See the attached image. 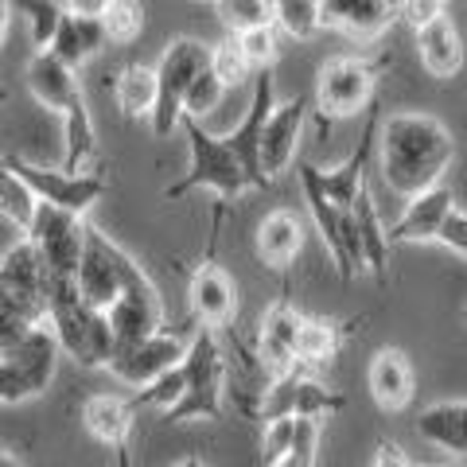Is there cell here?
<instances>
[{
  "mask_svg": "<svg viewBox=\"0 0 467 467\" xmlns=\"http://www.w3.org/2000/svg\"><path fill=\"white\" fill-rule=\"evenodd\" d=\"M451 160H456V137L432 113H389L378 129L382 180L405 202L441 187Z\"/></svg>",
  "mask_w": 467,
  "mask_h": 467,
  "instance_id": "cell-1",
  "label": "cell"
},
{
  "mask_svg": "<svg viewBox=\"0 0 467 467\" xmlns=\"http://www.w3.org/2000/svg\"><path fill=\"white\" fill-rule=\"evenodd\" d=\"M51 331L63 355H70L86 370H109V362L117 355L109 316L90 308L78 292V281L70 276H51Z\"/></svg>",
  "mask_w": 467,
  "mask_h": 467,
  "instance_id": "cell-2",
  "label": "cell"
},
{
  "mask_svg": "<svg viewBox=\"0 0 467 467\" xmlns=\"http://www.w3.org/2000/svg\"><path fill=\"white\" fill-rule=\"evenodd\" d=\"M211 58H214V47H207V43H199L192 36H180L164 47V55L156 63V82H160V98L152 113L156 137H171V129L183 125L187 94H192V86L202 70H211Z\"/></svg>",
  "mask_w": 467,
  "mask_h": 467,
  "instance_id": "cell-3",
  "label": "cell"
},
{
  "mask_svg": "<svg viewBox=\"0 0 467 467\" xmlns=\"http://www.w3.org/2000/svg\"><path fill=\"white\" fill-rule=\"evenodd\" d=\"M183 129H187V140H192V164H187L180 180L164 187V199H183L195 187H211L223 199H238L245 187H254L242 160L230 152V144L223 137H211L199 121H183Z\"/></svg>",
  "mask_w": 467,
  "mask_h": 467,
  "instance_id": "cell-4",
  "label": "cell"
},
{
  "mask_svg": "<svg viewBox=\"0 0 467 467\" xmlns=\"http://www.w3.org/2000/svg\"><path fill=\"white\" fill-rule=\"evenodd\" d=\"M187 393L183 401L164 413L168 420H218L223 417V393H226V355L218 335L199 327L192 335V350H187Z\"/></svg>",
  "mask_w": 467,
  "mask_h": 467,
  "instance_id": "cell-5",
  "label": "cell"
},
{
  "mask_svg": "<svg viewBox=\"0 0 467 467\" xmlns=\"http://www.w3.org/2000/svg\"><path fill=\"white\" fill-rule=\"evenodd\" d=\"M58 355H63V347H58L51 324L27 331L20 343L0 347V401L20 405L39 398L51 386Z\"/></svg>",
  "mask_w": 467,
  "mask_h": 467,
  "instance_id": "cell-6",
  "label": "cell"
},
{
  "mask_svg": "<svg viewBox=\"0 0 467 467\" xmlns=\"http://www.w3.org/2000/svg\"><path fill=\"white\" fill-rule=\"evenodd\" d=\"M140 273L144 269L117 242H109L106 234L94 230V226L86 230V254H82V269H78V292H82V300L90 304V308L109 312Z\"/></svg>",
  "mask_w": 467,
  "mask_h": 467,
  "instance_id": "cell-7",
  "label": "cell"
},
{
  "mask_svg": "<svg viewBox=\"0 0 467 467\" xmlns=\"http://www.w3.org/2000/svg\"><path fill=\"white\" fill-rule=\"evenodd\" d=\"M5 168H12L20 180L32 187L39 202L47 207H58V211H70V214H86L94 202L106 195V180L98 171H86V175H70L63 168H43V164H32L24 156H5Z\"/></svg>",
  "mask_w": 467,
  "mask_h": 467,
  "instance_id": "cell-8",
  "label": "cell"
},
{
  "mask_svg": "<svg viewBox=\"0 0 467 467\" xmlns=\"http://www.w3.org/2000/svg\"><path fill=\"white\" fill-rule=\"evenodd\" d=\"M347 405V398L339 389H331L324 382L304 374V367L288 370L281 378H273L265 398H261V417L265 420H281V417H300V420H319L331 417Z\"/></svg>",
  "mask_w": 467,
  "mask_h": 467,
  "instance_id": "cell-9",
  "label": "cell"
},
{
  "mask_svg": "<svg viewBox=\"0 0 467 467\" xmlns=\"http://www.w3.org/2000/svg\"><path fill=\"white\" fill-rule=\"evenodd\" d=\"M86 230L90 226H86L78 214L58 211V207H47V202H43L27 238L36 242V250L43 254V261H47L51 276H70V281H78L82 254H86Z\"/></svg>",
  "mask_w": 467,
  "mask_h": 467,
  "instance_id": "cell-10",
  "label": "cell"
},
{
  "mask_svg": "<svg viewBox=\"0 0 467 467\" xmlns=\"http://www.w3.org/2000/svg\"><path fill=\"white\" fill-rule=\"evenodd\" d=\"M106 316H109V327H113L117 355H125V350L149 343L152 335L164 331V304H160V292L149 281V273H140Z\"/></svg>",
  "mask_w": 467,
  "mask_h": 467,
  "instance_id": "cell-11",
  "label": "cell"
},
{
  "mask_svg": "<svg viewBox=\"0 0 467 467\" xmlns=\"http://www.w3.org/2000/svg\"><path fill=\"white\" fill-rule=\"evenodd\" d=\"M374 94V70L362 58H327L316 78V101L324 117H355L370 106Z\"/></svg>",
  "mask_w": 467,
  "mask_h": 467,
  "instance_id": "cell-12",
  "label": "cell"
},
{
  "mask_svg": "<svg viewBox=\"0 0 467 467\" xmlns=\"http://www.w3.org/2000/svg\"><path fill=\"white\" fill-rule=\"evenodd\" d=\"M187 350H192V343H183L180 335H171V331H160V335H152L149 343H140L133 350H125V355H117L109 362V374L117 378V382H125V386H137V393H140V389H149L152 382H160L164 374L180 370L187 362Z\"/></svg>",
  "mask_w": 467,
  "mask_h": 467,
  "instance_id": "cell-13",
  "label": "cell"
},
{
  "mask_svg": "<svg viewBox=\"0 0 467 467\" xmlns=\"http://www.w3.org/2000/svg\"><path fill=\"white\" fill-rule=\"evenodd\" d=\"M273 109H276L273 75L265 70V75H257V82H254V98H250V109H245V121L234 129V133L223 137L230 144V152L242 160V168H245V175H250L254 187H269L273 183L265 175V168H261V140H265V125H269Z\"/></svg>",
  "mask_w": 467,
  "mask_h": 467,
  "instance_id": "cell-14",
  "label": "cell"
},
{
  "mask_svg": "<svg viewBox=\"0 0 467 467\" xmlns=\"http://www.w3.org/2000/svg\"><path fill=\"white\" fill-rule=\"evenodd\" d=\"M24 78H27V90L36 94L39 106H47L58 117H67L78 101H86L82 86L75 78V67H67L55 51H36L32 58H27Z\"/></svg>",
  "mask_w": 467,
  "mask_h": 467,
  "instance_id": "cell-15",
  "label": "cell"
},
{
  "mask_svg": "<svg viewBox=\"0 0 467 467\" xmlns=\"http://www.w3.org/2000/svg\"><path fill=\"white\" fill-rule=\"evenodd\" d=\"M304 316L292 308L288 300H276L261 319V370H269V378H281L288 370H296V343H300Z\"/></svg>",
  "mask_w": 467,
  "mask_h": 467,
  "instance_id": "cell-16",
  "label": "cell"
},
{
  "mask_svg": "<svg viewBox=\"0 0 467 467\" xmlns=\"http://www.w3.org/2000/svg\"><path fill=\"white\" fill-rule=\"evenodd\" d=\"M304 113H308V98H292L273 109L265 125V140H261V168H265L269 180L288 171V164L296 160L304 137Z\"/></svg>",
  "mask_w": 467,
  "mask_h": 467,
  "instance_id": "cell-17",
  "label": "cell"
},
{
  "mask_svg": "<svg viewBox=\"0 0 467 467\" xmlns=\"http://www.w3.org/2000/svg\"><path fill=\"white\" fill-rule=\"evenodd\" d=\"M187 300H192V316L207 331L226 327L234 319V312H238V292H234V281L226 276V269L214 265V261H207V265H199L192 273Z\"/></svg>",
  "mask_w": 467,
  "mask_h": 467,
  "instance_id": "cell-18",
  "label": "cell"
},
{
  "mask_svg": "<svg viewBox=\"0 0 467 467\" xmlns=\"http://www.w3.org/2000/svg\"><path fill=\"white\" fill-rule=\"evenodd\" d=\"M133 409L113 393H94V398L82 401V425L86 432L101 441L106 448H113L117 467H129V432H133Z\"/></svg>",
  "mask_w": 467,
  "mask_h": 467,
  "instance_id": "cell-19",
  "label": "cell"
},
{
  "mask_svg": "<svg viewBox=\"0 0 467 467\" xmlns=\"http://www.w3.org/2000/svg\"><path fill=\"white\" fill-rule=\"evenodd\" d=\"M451 211H456L451 187H432V192L405 202L401 218L389 223V242H441V230Z\"/></svg>",
  "mask_w": 467,
  "mask_h": 467,
  "instance_id": "cell-20",
  "label": "cell"
},
{
  "mask_svg": "<svg viewBox=\"0 0 467 467\" xmlns=\"http://www.w3.org/2000/svg\"><path fill=\"white\" fill-rule=\"evenodd\" d=\"M367 386H370V398L378 401V409L401 413V409L413 401V367H409V358L398 347H382L370 358Z\"/></svg>",
  "mask_w": 467,
  "mask_h": 467,
  "instance_id": "cell-21",
  "label": "cell"
},
{
  "mask_svg": "<svg viewBox=\"0 0 467 467\" xmlns=\"http://www.w3.org/2000/svg\"><path fill=\"white\" fill-rule=\"evenodd\" d=\"M398 20V5L382 0H324V24L350 39H378Z\"/></svg>",
  "mask_w": 467,
  "mask_h": 467,
  "instance_id": "cell-22",
  "label": "cell"
},
{
  "mask_svg": "<svg viewBox=\"0 0 467 467\" xmlns=\"http://www.w3.org/2000/svg\"><path fill=\"white\" fill-rule=\"evenodd\" d=\"M296 171H300V187H304V199H308V211H312L316 226H319V238H324V245L331 250L335 265H339V276H343V269H347V254H343V218H347V211H339L331 202L324 183H319L316 164H300Z\"/></svg>",
  "mask_w": 467,
  "mask_h": 467,
  "instance_id": "cell-23",
  "label": "cell"
},
{
  "mask_svg": "<svg viewBox=\"0 0 467 467\" xmlns=\"http://www.w3.org/2000/svg\"><path fill=\"white\" fill-rule=\"evenodd\" d=\"M417 55L425 70L432 78H451L460 75L463 67V39H460V27L451 24V16H441L436 24L420 27L417 32Z\"/></svg>",
  "mask_w": 467,
  "mask_h": 467,
  "instance_id": "cell-24",
  "label": "cell"
},
{
  "mask_svg": "<svg viewBox=\"0 0 467 467\" xmlns=\"http://www.w3.org/2000/svg\"><path fill=\"white\" fill-rule=\"evenodd\" d=\"M417 432L432 448L467 460V401H436L429 409H420Z\"/></svg>",
  "mask_w": 467,
  "mask_h": 467,
  "instance_id": "cell-25",
  "label": "cell"
},
{
  "mask_svg": "<svg viewBox=\"0 0 467 467\" xmlns=\"http://www.w3.org/2000/svg\"><path fill=\"white\" fill-rule=\"evenodd\" d=\"M106 43H109V36H106V24H101V16H86V12H75L67 5V20H63V27H58L51 51L63 58L67 67L78 70L86 58H94L101 47H106Z\"/></svg>",
  "mask_w": 467,
  "mask_h": 467,
  "instance_id": "cell-26",
  "label": "cell"
},
{
  "mask_svg": "<svg viewBox=\"0 0 467 467\" xmlns=\"http://www.w3.org/2000/svg\"><path fill=\"white\" fill-rule=\"evenodd\" d=\"M304 245V226L292 211H273L261 218L257 226V257L265 261L269 269H288L292 261L300 257Z\"/></svg>",
  "mask_w": 467,
  "mask_h": 467,
  "instance_id": "cell-27",
  "label": "cell"
},
{
  "mask_svg": "<svg viewBox=\"0 0 467 467\" xmlns=\"http://www.w3.org/2000/svg\"><path fill=\"white\" fill-rule=\"evenodd\" d=\"M113 98H117V109H121L125 117H152L156 113V98H160L156 67L129 63L121 75L113 78Z\"/></svg>",
  "mask_w": 467,
  "mask_h": 467,
  "instance_id": "cell-28",
  "label": "cell"
},
{
  "mask_svg": "<svg viewBox=\"0 0 467 467\" xmlns=\"http://www.w3.org/2000/svg\"><path fill=\"white\" fill-rule=\"evenodd\" d=\"M63 137H67L63 171L86 175L82 168L98 156V137H94V121H90V109H86V101H78V106L63 117Z\"/></svg>",
  "mask_w": 467,
  "mask_h": 467,
  "instance_id": "cell-29",
  "label": "cell"
},
{
  "mask_svg": "<svg viewBox=\"0 0 467 467\" xmlns=\"http://www.w3.org/2000/svg\"><path fill=\"white\" fill-rule=\"evenodd\" d=\"M39 207H43V202L36 199V192L20 180L16 171H12V168L0 171V214H5L8 226H16L24 238H27V234H32V226H36Z\"/></svg>",
  "mask_w": 467,
  "mask_h": 467,
  "instance_id": "cell-30",
  "label": "cell"
},
{
  "mask_svg": "<svg viewBox=\"0 0 467 467\" xmlns=\"http://www.w3.org/2000/svg\"><path fill=\"white\" fill-rule=\"evenodd\" d=\"M355 218H358V238H362V254H367V269H374L378 276H382L386 273V257H389V226H382V218H378L370 187H362Z\"/></svg>",
  "mask_w": 467,
  "mask_h": 467,
  "instance_id": "cell-31",
  "label": "cell"
},
{
  "mask_svg": "<svg viewBox=\"0 0 467 467\" xmlns=\"http://www.w3.org/2000/svg\"><path fill=\"white\" fill-rule=\"evenodd\" d=\"M335 350H339V331H335L331 319L304 316L300 343H296V362L300 367H319V362L335 358Z\"/></svg>",
  "mask_w": 467,
  "mask_h": 467,
  "instance_id": "cell-32",
  "label": "cell"
},
{
  "mask_svg": "<svg viewBox=\"0 0 467 467\" xmlns=\"http://www.w3.org/2000/svg\"><path fill=\"white\" fill-rule=\"evenodd\" d=\"M214 12L234 36L273 27V20H276V5H265V0H218Z\"/></svg>",
  "mask_w": 467,
  "mask_h": 467,
  "instance_id": "cell-33",
  "label": "cell"
},
{
  "mask_svg": "<svg viewBox=\"0 0 467 467\" xmlns=\"http://www.w3.org/2000/svg\"><path fill=\"white\" fill-rule=\"evenodd\" d=\"M16 12H24L36 47L51 51L58 27H63V20H67V5H55V0H16Z\"/></svg>",
  "mask_w": 467,
  "mask_h": 467,
  "instance_id": "cell-34",
  "label": "cell"
},
{
  "mask_svg": "<svg viewBox=\"0 0 467 467\" xmlns=\"http://www.w3.org/2000/svg\"><path fill=\"white\" fill-rule=\"evenodd\" d=\"M276 24L292 39H312L324 27V5L319 0H281L276 5Z\"/></svg>",
  "mask_w": 467,
  "mask_h": 467,
  "instance_id": "cell-35",
  "label": "cell"
},
{
  "mask_svg": "<svg viewBox=\"0 0 467 467\" xmlns=\"http://www.w3.org/2000/svg\"><path fill=\"white\" fill-rule=\"evenodd\" d=\"M101 24H106L109 43H133L140 36V27H144V8L129 5V0H106Z\"/></svg>",
  "mask_w": 467,
  "mask_h": 467,
  "instance_id": "cell-36",
  "label": "cell"
},
{
  "mask_svg": "<svg viewBox=\"0 0 467 467\" xmlns=\"http://www.w3.org/2000/svg\"><path fill=\"white\" fill-rule=\"evenodd\" d=\"M223 94H226V82L214 75V67H211V70H202V75L195 78V86H192V94H187L183 121H199V125H202V117H211V113L218 109Z\"/></svg>",
  "mask_w": 467,
  "mask_h": 467,
  "instance_id": "cell-37",
  "label": "cell"
},
{
  "mask_svg": "<svg viewBox=\"0 0 467 467\" xmlns=\"http://www.w3.org/2000/svg\"><path fill=\"white\" fill-rule=\"evenodd\" d=\"M211 67H214V75L226 82V90H230V86H242L245 78H250V70H254V63L245 58V51H242V43H238V39L218 43V47H214V58H211Z\"/></svg>",
  "mask_w": 467,
  "mask_h": 467,
  "instance_id": "cell-38",
  "label": "cell"
},
{
  "mask_svg": "<svg viewBox=\"0 0 467 467\" xmlns=\"http://www.w3.org/2000/svg\"><path fill=\"white\" fill-rule=\"evenodd\" d=\"M183 393H187V370L180 367V370L164 374L160 382H152L149 389H140L133 405H156V409H164V413H171V409L183 401Z\"/></svg>",
  "mask_w": 467,
  "mask_h": 467,
  "instance_id": "cell-39",
  "label": "cell"
},
{
  "mask_svg": "<svg viewBox=\"0 0 467 467\" xmlns=\"http://www.w3.org/2000/svg\"><path fill=\"white\" fill-rule=\"evenodd\" d=\"M292 444H296V417H281V420H265V436H261V456L265 463H281L285 456H292Z\"/></svg>",
  "mask_w": 467,
  "mask_h": 467,
  "instance_id": "cell-40",
  "label": "cell"
},
{
  "mask_svg": "<svg viewBox=\"0 0 467 467\" xmlns=\"http://www.w3.org/2000/svg\"><path fill=\"white\" fill-rule=\"evenodd\" d=\"M242 43V51H245V58L254 63V70H265L276 63V55H281V47H276V32L273 27H257V32H245V36H234Z\"/></svg>",
  "mask_w": 467,
  "mask_h": 467,
  "instance_id": "cell-41",
  "label": "cell"
},
{
  "mask_svg": "<svg viewBox=\"0 0 467 467\" xmlns=\"http://www.w3.org/2000/svg\"><path fill=\"white\" fill-rule=\"evenodd\" d=\"M398 16L413 27V32H420V27H429L436 24L441 16H448L441 0H405V5H398Z\"/></svg>",
  "mask_w": 467,
  "mask_h": 467,
  "instance_id": "cell-42",
  "label": "cell"
},
{
  "mask_svg": "<svg viewBox=\"0 0 467 467\" xmlns=\"http://www.w3.org/2000/svg\"><path fill=\"white\" fill-rule=\"evenodd\" d=\"M441 245H448L451 254H460V257H467V211H451L448 214V223H444V230H441Z\"/></svg>",
  "mask_w": 467,
  "mask_h": 467,
  "instance_id": "cell-43",
  "label": "cell"
},
{
  "mask_svg": "<svg viewBox=\"0 0 467 467\" xmlns=\"http://www.w3.org/2000/svg\"><path fill=\"white\" fill-rule=\"evenodd\" d=\"M316 448H319V420L296 417V444H292V456H300L304 463H316Z\"/></svg>",
  "mask_w": 467,
  "mask_h": 467,
  "instance_id": "cell-44",
  "label": "cell"
},
{
  "mask_svg": "<svg viewBox=\"0 0 467 467\" xmlns=\"http://www.w3.org/2000/svg\"><path fill=\"white\" fill-rule=\"evenodd\" d=\"M374 467H413L405 460V451L393 444V441H382L378 444V456H374Z\"/></svg>",
  "mask_w": 467,
  "mask_h": 467,
  "instance_id": "cell-45",
  "label": "cell"
},
{
  "mask_svg": "<svg viewBox=\"0 0 467 467\" xmlns=\"http://www.w3.org/2000/svg\"><path fill=\"white\" fill-rule=\"evenodd\" d=\"M273 467H312V463H304L300 456H285L281 463H273Z\"/></svg>",
  "mask_w": 467,
  "mask_h": 467,
  "instance_id": "cell-46",
  "label": "cell"
},
{
  "mask_svg": "<svg viewBox=\"0 0 467 467\" xmlns=\"http://www.w3.org/2000/svg\"><path fill=\"white\" fill-rule=\"evenodd\" d=\"M0 467H20V463H16V456H12V451H5V456H0Z\"/></svg>",
  "mask_w": 467,
  "mask_h": 467,
  "instance_id": "cell-47",
  "label": "cell"
},
{
  "mask_svg": "<svg viewBox=\"0 0 467 467\" xmlns=\"http://www.w3.org/2000/svg\"><path fill=\"white\" fill-rule=\"evenodd\" d=\"M180 467H207V463H202V460H195V456H187Z\"/></svg>",
  "mask_w": 467,
  "mask_h": 467,
  "instance_id": "cell-48",
  "label": "cell"
},
{
  "mask_svg": "<svg viewBox=\"0 0 467 467\" xmlns=\"http://www.w3.org/2000/svg\"><path fill=\"white\" fill-rule=\"evenodd\" d=\"M463 319H467V308H463Z\"/></svg>",
  "mask_w": 467,
  "mask_h": 467,
  "instance_id": "cell-49",
  "label": "cell"
}]
</instances>
